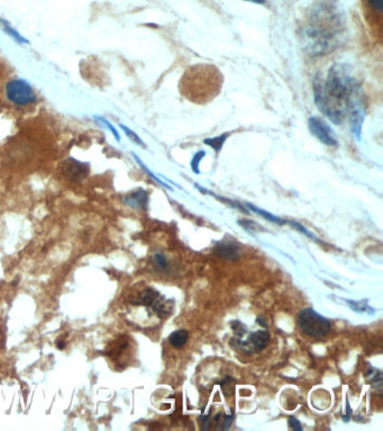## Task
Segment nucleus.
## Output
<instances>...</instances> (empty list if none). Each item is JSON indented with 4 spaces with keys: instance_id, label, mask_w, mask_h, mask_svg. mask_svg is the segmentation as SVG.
<instances>
[{
    "instance_id": "dca6fc26",
    "label": "nucleus",
    "mask_w": 383,
    "mask_h": 431,
    "mask_svg": "<svg viewBox=\"0 0 383 431\" xmlns=\"http://www.w3.org/2000/svg\"><path fill=\"white\" fill-rule=\"evenodd\" d=\"M206 157V152L199 151L193 155V159H191V169H193L195 174H199V165H200V161Z\"/></svg>"
},
{
    "instance_id": "39448f33",
    "label": "nucleus",
    "mask_w": 383,
    "mask_h": 431,
    "mask_svg": "<svg viewBox=\"0 0 383 431\" xmlns=\"http://www.w3.org/2000/svg\"><path fill=\"white\" fill-rule=\"evenodd\" d=\"M6 95L17 106H28L36 102V95L32 85L23 79L11 80L6 87Z\"/></svg>"
},
{
    "instance_id": "aec40b11",
    "label": "nucleus",
    "mask_w": 383,
    "mask_h": 431,
    "mask_svg": "<svg viewBox=\"0 0 383 431\" xmlns=\"http://www.w3.org/2000/svg\"><path fill=\"white\" fill-rule=\"evenodd\" d=\"M134 157H135V159L136 161H138V164L141 165L142 168H143L144 170L147 171V174H150V176H152V178H154L155 181L162 184V186H164V187H168V189H171V188L169 187L168 184H166L164 183V182L161 181L160 178H157V176H154V174H152L151 171H150L149 169H147V166H145V165L142 163L141 159H138V157H136L135 154H134Z\"/></svg>"
},
{
    "instance_id": "a878e982",
    "label": "nucleus",
    "mask_w": 383,
    "mask_h": 431,
    "mask_svg": "<svg viewBox=\"0 0 383 431\" xmlns=\"http://www.w3.org/2000/svg\"><path fill=\"white\" fill-rule=\"evenodd\" d=\"M202 430H208L209 429V415H202Z\"/></svg>"
},
{
    "instance_id": "423d86ee",
    "label": "nucleus",
    "mask_w": 383,
    "mask_h": 431,
    "mask_svg": "<svg viewBox=\"0 0 383 431\" xmlns=\"http://www.w3.org/2000/svg\"><path fill=\"white\" fill-rule=\"evenodd\" d=\"M308 128L315 138L322 142L324 145H339L336 134L324 119H320L317 116H312L308 119Z\"/></svg>"
},
{
    "instance_id": "f03ea898",
    "label": "nucleus",
    "mask_w": 383,
    "mask_h": 431,
    "mask_svg": "<svg viewBox=\"0 0 383 431\" xmlns=\"http://www.w3.org/2000/svg\"><path fill=\"white\" fill-rule=\"evenodd\" d=\"M344 20L336 8L320 5L310 13L303 28V47L310 56H322L336 50L344 39Z\"/></svg>"
},
{
    "instance_id": "9d476101",
    "label": "nucleus",
    "mask_w": 383,
    "mask_h": 431,
    "mask_svg": "<svg viewBox=\"0 0 383 431\" xmlns=\"http://www.w3.org/2000/svg\"><path fill=\"white\" fill-rule=\"evenodd\" d=\"M188 338H189V334H188L187 330H177V332H174L170 335L169 343L171 344L174 348H181V347L185 346L186 344H187Z\"/></svg>"
},
{
    "instance_id": "ddd939ff",
    "label": "nucleus",
    "mask_w": 383,
    "mask_h": 431,
    "mask_svg": "<svg viewBox=\"0 0 383 431\" xmlns=\"http://www.w3.org/2000/svg\"><path fill=\"white\" fill-rule=\"evenodd\" d=\"M248 208L251 209L252 212H257V214H260V216H262L263 218L269 220V221L278 224V225H284V224L287 223L286 220L276 217V216H273L272 214L265 212V210H263V209L257 208V207L253 206V205H251V203H248Z\"/></svg>"
},
{
    "instance_id": "6ab92c4d",
    "label": "nucleus",
    "mask_w": 383,
    "mask_h": 431,
    "mask_svg": "<svg viewBox=\"0 0 383 431\" xmlns=\"http://www.w3.org/2000/svg\"><path fill=\"white\" fill-rule=\"evenodd\" d=\"M232 328L233 330H234L235 335H236L237 337L240 338L245 335L246 332H248V329H246L245 326H244V324H243L242 322H232Z\"/></svg>"
},
{
    "instance_id": "9b49d317",
    "label": "nucleus",
    "mask_w": 383,
    "mask_h": 431,
    "mask_svg": "<svg viewBox=\"0 0 383 431\" xmlns=\"http://www.w3.org/2000/svg\"><path fill=\"white\" fill-rule=\"evenodd\" d=\"M0 26H1L0 28H3L4 32H5L7 35L11 36V39H14L17 43H20V44H22V43H25V44L30 43L28 40H26L24 36L20 35L14 28H11V26L9 25L8 22H6L3 18H0Z\"/></svg>"
},
{
    "instance_id": "f8f14e48",
    "label": "nucleus",
    "mask_w": 383,
    "mask_h": 431,
    "mask_svg": "<svg viewBox=\"0 0 383 431\" xmlns=\"http://www.w3.org/2000/svg\"><path fill=\"white\" fill-rule=\"evenodd\" d=\"M229 136V133H226V134L219 135V136H216V138H206L204 140V143L212 147L216 153H219L221 150L223 149L224 144L226 142Z\"/></svg>"
},
{
    "instance_id": "1a4fd4ad",
    "label": "nucleus",
    "mask_w": 383,
    "mask_h": 431,
    "mask_svg": "<svg viewBox=\"0 0 383 431\" xmlns=\"http://www.w3.org/2000/svg\"><path fill=\"white\" fill-rule=\"evenodd\" d=\"M147 200H149L147 193L144 190L140 189L126 197L125 201L133 208H147Z\"/></svg>"
},
{
    "instance_id": "0eeeda50",
    "label": "nucleus",
    "mask_w": 383,
    "mask_h": 431,
    "mask_svg": "<svg viewBox=\"0 0 383 431\" xmlns=\"http://www.w3.org/2000/svg\"><path fill=\"white\" fill-rule=\"evenodd\" d=\"M269 341H270V334L265 330H259L252 332L251 335L248 336V341H242L238 339L236 344L242 351H246L248 353H251V351L260 352L267 347Z\"/></svg>"
},
{
    "instance_id": "cd10ccee",
    "label": "nucleus",
    "mask_w": 383,
    "mask_h": 431,
    "mask_svg": "<svg viewBox=\"0 0 383 431\" xmlns=\"http://www.w3.org/2000/svg\"><path fill=\"white\" fill-rule=\"evenodd\" d=\"M243 1H248V3L257 4V5H265L267 0H243Z\"/></svg>"
},
{
    "instance_id": "412c9836",
    "label": "nucleus",
    "mask_w": 383,
    "mask_h": 431,
    "mask_svg": "<svg viewBox=\"0 0 383 431\" xmlns=\"http://www.w3.org/2000/svg\"><path fill=\"white\" fill-rule=\"evenodd\" d=\"M367 4H369L370 7L375 9V11H378L380 14L382 13L383 0H367Z\"/></svg>"
},
{
    "instance_id": "4be33fe9",
    "label": "nucleus",
    "mask_w": 383,
    "mask_h": 431,
    "mask_svg": "<svg viewBox=\"0 0 383 431\" xmlns=\"http://www.w3.org/2000/svg\"><path fill=\"white\" fill-rule=\"evenodd\" d=\"M155 263L159 265V267L161 269H166V265H168V261H166V256L163 255V254H157L154 257Z\"/></svg>"
},
{
    "instance_id": "f3484780",
    "label": "nucleus",
    "mask_w": 383,
    "mask_h": 431,
    "mask_svg": "<svg viewBox=\"0 0 383 431\" xmlns=\"http://www.w3.org/2000/svg\"><path fill=\"white\" fill-rule=\"evenodd\" d=\"M95 119L102 123V125H105L111 133H113L114 138H116V140H121V136H119L118 132H117L116 128L113 126V125L107 121V119H102V117H99V116H95Z\"/></svg>"
},
{
    "instance_id": "b1692460",
    "label": "nucleus",
    "mask_w": 383,
    "mask_h": 431,
    "mask_svg": "<svg viewBox=\"0 0 383 431\" xmlns=\"http://www.w3.org/2000/svg\"><path fill=\"white\" fill-rule=\"evenodd\" d=\"M290 224H291V225H293V227H296V229H297L298 231H301V233H305L306 236L310 237V238H312V239H316V237H315L314 235H312V233H309V231H307V229H305V227H303V225H300V224L295 223V221H293V223H290Z\"/></svg>"
},
{
    "instance_id": "5701e85b",
    "label": "nucleus",
    "mask_w": 383,
    "mask_h": 431,
    "mask_svg": "<svg viewBox=\"0 0 383 431\" xmlns=\"http://www.w3.org/2000/svg\"><path fill=\"white\" fill-rule=\"evenodd\" d=\"M289 425L290 427L293 429V430H303V426H301L300 421L298 420V419H296L295 417L289 418Z\"/></svg>"
},
{
    "instance_id": "20e7f679",
    "label": "nucleus",
    "mask_w": 383,
    "mask_h": 431,
    "mask_svg": "<svg viewBox=\"0 0 383 431\" xmlns=\"http://www.w3.org/2000/svg\"><path fill=\"white\" fill-rule=\"evenodd\" d=\"M298 324L303 334L310 337H324L331 332L329 320L316 312L314 309H303L298 316Z\"/></svg>"
},
{
    "instance_id": "4468645a",
    "label": "nucleus",
    "mask_w": 383,
    "mask_h": 431,
    "mask_svg": "<svg viewBox=\"0 0 383 431\" xmlns=\"http://www.w3.org/2000/svg\"><path fill=\"white\" fill-rule=\"evenodd\" d=\"M367 379L371 382V384L373 385V387L375 389H382V372L379 371V370H370L367 374Z\"/></svg>"
},
{
    "instance_id": "bb28decb",
    "label": "nucleus",
    "mask_w": 383,
    "mask_h": 431,
    "mask_svg": "<svg viewBox=\"0 0 383 431\" xmlns=\"http://www.w3.org/2000/svg\"><path fill=\"white\" fill-rule=\"evenodd\" d=\"M350 417H351V406H350V404H348V403H346V415H343V420H344L345 423H348V421L350 420Z\"/></svg>"
},
{
    "instance_id": "393cba45",
    "label": "nucleus",
    "mask_w": 383,
    "mask_h": 431,
    "mask_svg": "<svg viewBox=\"0 0 383 431\" xmlns=\"http://www.w3.org/2000/svg\"><path fill=\"white\" fill-rule=\"evenodd\" d=\"M233 420H234V415L233 413L232 415H225L223 420V428L229 429V427L232 426Z\"/></svg>"
},
{
    "instance_id": "f257e3e1",
    "label": "nucleus",
    "mask_w": 383,
    "mask_h": 431,
    "mask_svg": "<svg viewBox=\"0 0 383 431\" xmlns=\"http://www.w3.org/2000/svg\"><path fill=\"white\" fill-rule=\"evenodd\" d=\"M312 89L315 104L320 113L335 125L342 124L350 110L364 102L361 85L346 64H334L325 80L322 75H315Z\"/></svg>"
},
{
    "instance_id": "6e6552de",
    "label": "nucleus",
    "mask_w": 383,
    "mask_h": 431,
    "mask_svg": "<svg viewBox=\"0 0 383 431\" xmlns=\"http://www.w3.org/2000/svg\"><path fill=\"white\" fill-rule=\"evenodd\" d=\"M214 252L219 257L225 258V260H237L241 255L240 246L231 241L217 243L214 248Z\"/></svg>"
},
{
    "instance_id": "2eb2a0df",
    "label": "nucleus",
    "mask_w": 383,
    "mask_h": 431,
    "mask_svg": "<svg viewBox=\"0 0 383 431\" xmlns=\"http://www.w3.org/2000/svg\"><path fill=\"white\" fill-rule=\"evenodd\" d=\"M119 126H121V130L126 134L127 138L132 140L133 143L138 144V145L142 146V147H145L143 140H141V138L135 132H133L132 129L128 128L125 125L121 124Z\"/></svg>"
},
{
    "instance_id": "7ed1b4c3",
    "label": "nucleus",
    "mask_w": 383,
    "mask_h": 431,
    "mask_svg": "<svg viewBox=\"0 0 383 431\" xmlns=\"http://www.w3.org/2000/svg\"><path fill=\"white\" fill-rule=\"evenodd\" d=\"M223 85V75L209 64L191 66L186 72L180 83V91L193 102H209L214 99Z\"/></svg>"
},
{
    "instance_id": "a211bd4d",
    "label": "nucleus",
    "mask_w": 383,
    "mask_h": 431,
    "mask_svg": "<svg viewBox=\"0 0 383 431\" xmlns=\"http://www.w3.org/2000/svg\"><path fill=\"white\" fill-rule=\"evenodd\" d=\"M348 305H351L350 307L353 309V310L358 311V312H365L367 310V308L369 305H367L365 301H358V303H355V301H348Z\"/></svg>"
}]
</instances>
